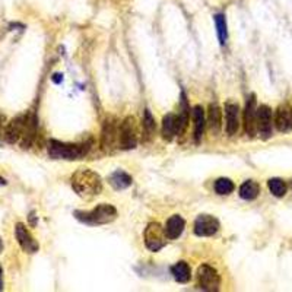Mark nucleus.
I'll use <instances>...</instances> for the list:
<instances>
[{
    "label": "nucleus",
    "instance_id": "9d476101",
    "mask_svg": "<svg viewBox=\"0 0 292 292\" xmlns=\"http://www.w3.org/2000/svg\"><path fill=\"white\" fill-rule=\"evenodd\" d=\"M257 133L262 139H269L272 136V110L268 105L257 108Z\"/></svg>",
    "mask_w": 292,
    "mask_h": 292
},
{
    "label": "nucleus",
    "instance_id": "4be33fe9",
    "mask_svg": "<svg viewBox=\"0 0 292 292\" xmlns=\"http://www.w3.org/2000/svg\"><path fill=\"white\" fill-rule=\"evenodd\" d=\"M189 112H190V108H189V104H187V99H186V95L181 94V108L180 112H179V135H183L187 129V124H189Z\"/></svg>",
    "mask_w": 292,
    "mask_h": 292
},
{
    "label": "nucleus",
    "instance_id": "0eeeda50",
    "mask_svg": "<svg viewBox=\"0 0 292 292\" xmlns=\"http://www.w3.org/2000/svg\"><path fill=\"white\" fill-rule=\"evenodd\" d=\"M244 129L248 137H254L257 133V104L253 94L247 98L244 108Z\"/></svg>",
    "mask_w": 292,
    "mask_h": 292
},
{
    "label": "nucleus",
    "instance_id": "a878e982",
    "mask_svg": "<svg viewBox=\"0 0 292 292\" xmlns=\"http://www.w3.org/2000/svg\"><path fill=\"white\" fill-rule=\"evenodd\" d=\"M234 189H235V186L229 179H218L215 181V192L221 196L231 195L234 192Z\"/></svg>",
    "mask_w": 292,
    "mask_h": 292
},
{
    "label": "nucleus",
    "instance_id": "4468645a",
    "mask_svg": "<svg viewBox=\"0 0 292 292\" xmlns=\"http://www.w3.org/2000/svg\"><path fill=\"white\" fill-rule=\"evenodd\" d=\"M179 117L176 114H167L162 118V137L165 140H173L179 135Z\"/></svg>",
    "mask_w": 292,
    "mask_h": 292
},
{
    "label": "nucleus",
    "instance_id": "aec40b11",
    "mask_svg": "<svg viewBox=\"0 0 292 292\" xmlns=\"http://www.w3.org/2000/svg\"><path fill=\"white\" fill-rule=\"evenodd\" d=\"M260 193V186L253 180L244 181L240 187V197L244 200H254Z\"/></svg>",
    "mask_w": 292,
    "mask_h": 292
},
{
    "label": "nucleus",
    "instance_id": "6e6552de",
    "mask_svg": "<svg viewBox=\"0 0 292 292\" xmlns=\"http://www.w3.org/2000/svg\"><path fill=\"white\" fill-rule=\"evenodd\" d=\"M219 231V222L210 215H199L195 221V234L199 237H212Z\"/></svg>",
    "mask_w": 292,
    "mask_h": 292
},
{
    "label": "nucleus",
    "instance_id": "9b49d317",
    "mask_svg": "<svg viewBox=\"0 0 292 292\" xmlns=\"http://www.w3.org/2000/svg\"><path fill=\"white\" fill-rule=\"evenodd\" d=\"M26 123H28V117L26 115H19L15 120H12L9 123V126L6 127V132H4L6 142H9V143L18 142L23 136V132L26 129Z\"/></svg>",
    "mask_w": 292,
    "mask_h": 292
},
{
    "label": "nucleus",
    "instance_id": "20e7f679",
    "mask_svg": "<svg viewBox=\"0 0 292 292\" xmlns=\"http://www.w3.org/2000/svg\"><path fill=\"white\" fill-rule=\"evenodd\" d=\"M137 145V127L133 117H126L118 127V146L124 151L135 149Z\"/></svg>",
    "mask_w": 292,
    "mask_h": 292
},
{
    "label": "nucleus",
    "instance_id": "6ab92c4d",
    "mask_svg": "<svg viewBox=\"0 0 292 292\" xmlns=\"http://www.w3.org/2000/svg\"><path fill=\"white\" fill-rule=\"evenodd\" d=\"M108 181H110V184H111L115 190H124V189L130 187V186H132V183H133L132 177H130L127 173L121 171V170L114 171L111 176H110Z\"/></svg>",
    "mask_w": 292,
    "mask_h": 292
},
{
    "label": "nucleus",
    "instance_id": "7ed1b4c3",
    "mask_svg": "<svg viewBox=\"0 0 292 292\" xmlns=\"http://www.w3.org/2000/svg\"><path fill=\"white\" fill-rule=\"evenodd\" d=\"M75 216L81 222L88 225L110 224L112 221H115V218H117V209L112 204L101 203V204H98L95 209H92L90 212L76 210L75 212Z\"/></svg>",
    "mask_w": 292,
    "mask_h": 292
},
{
    "label": "nucleus",
    "instance_id": "2f4dec72",
    "mask_svg": "<svg viewBox=\"0 0 292 292\" xmlns=\"http://www.w3.org/2000/svg\"><path fill=\"white\" fill-rule=\"evenodd\" d=\"M291 187H292V183H291Z\"/></svg>",
    "mask_w": 292,
    "mask_h": 292
},
{
    "label": "nucleus",
    "instance_id": "39448f33",
    "mask_svg": "<svg viewBox=\"0 0 292 292\" xmlns=\"http://www.w3.org/2000/svg\"><path fill=\"white\" fill-rule=\"evenodd\" d=\"M145 246L151 251H159L161 248L167 244V235H165V229L158 224V222H151L145 228Z\"/></svg>",
    "mask_w": 292,
    "mask_h": 292
},
{
    "label": "nucleus",
    "instance_id": "393cba45",
    "mask_svg": "<svg viewBox=\"0 0 292 292\" xmlns=\"http://www.w3.org/2000/svg\"><path fill=\"white\" fill-rule=\"evenodd\" d=\"M268 186H269L270 193L276 197H284L287 193V184L281 179H270L268 181Z\"/></svg>",
    "mask_w": 292,
    "mask_h": 292
},
{
    "label": "nucleus",
    "instance_id": "b1692460",
    "mask_svg": "<svg viewBox=\"0 0 292 292\" xmlns=\"http://www.w3.org/2000/svg\"><path fill=\"white\" fill-rule=\"evenodd\" d=\"M213 21L216 25V32H218V38H219V43L221 45H224L226 43V38H228V31H226V19H225V15L222 13H218L213 16Z\"/></svg>",
    "mask_w": 292,
    "mask_h": 292
},
{
    "label": "nucleus",
    "instance_id": "c85d7f7f",
    "mask_svg": "<svg viewBox=\"0 0 292 292\" xmlns=\"http://www.w3.org/2000/svg\"><path fill=\"white\" fill-rule=\"evenodd\" d=\"M3 120H4V117H3V115L0 114V127H1V124H3Z\"/></svg>",
    "mask_w": 292,
    "mask_h": 292
},
{
    "label": "nucleus",
    "instance_id": "f03ea898",
    "mask_svg": "<svg viewBox=\"0 0 292 292\" xmlns=\"http://www.w3.org/2000/svg\"><path fill=\"white\" fill-rule=\"evenodd\" d=\"M91 143H65L51 139L48 142V155L54 159H81L90 152Z\"/></svg>",
    "mask_w": 292,
    "mask_h": 292
},
{
    "label": "nucleus",
    "instance_id": "a211bd4d",
    "mask_svg": "<svg viewBox=\"0 0 292 292\" xmlns=\"http://www.w3.org/2000/svg\"><path fill=\"white\" fill-rule=\"evenodd\" d=\"M275 126L282 133L292 130V111H288L285 107H279L275 117Z\"/></svg>",
    "mask_w": 292,
    "mask_h": 292
},
{
    "label": "nucleus",
    "instance_id": "412c9836",
    "mask_svg": "<svg viewBox=\"0 0 292 292\" xmlns=\"http://www.w3.org/2000/svg\"><path fill=\"white\" fill-rule=\"evenodd\" d=\"M171 273L174 276V279L180 284H187L192 278V270L190 266L186 262H179L171 268Z\"/></svg>",
    "mask_w": 292,
    "mask_h": 292
},
{
    "label": "nucleus",
    "instance_id": "ddd939ff",
    "mask_svg": "<svg viewBox=\"0 0 292 292\" xmlns=\"http://www.w3.org/2000/svg\"><path fill=\"white\" fill-rule=\"evenodd\" d=\"M120 127V126H118ZM118 127L112 120H107L102 127V135H101V146L102 149H110L115 145L118 140Z\"/></svg>",
    "mask_w": 292,
    "mask_h": 292
},
{
    "label": "nucleus",
    "instance_id": "7c9ffc66",
    "mask_svg": "<svg viewBox=\"0 0 292 292\" xmlns=\"http://www.w3.org/2000/svg\"><path fill=\"white\" fill-rule=\"evenodd\" d=\"M3 251V243H1V238H0V253Z\"/></svg>",
    "mask_w": 292,
    "mask_h": 292
},
{
    "label": "nucleus",
    "instance_id": "cd10ccee",
    "mask_svg": "<svg viewBox=\"0 0 292 292\" xmlns=\"http://www.w3.org/2000/svg\"><path fill=\"white\" fill-rule=\"evenodd\" d=\"M3 290V269L0 266V291Z\"/></svg>",
    "mask_w": 292,
    "mask_h": 292
},
{
    "label": "nucleus",
    "instance_id": "c756f323",
    "mask_svg": "<svg viewBox=\"0 0 292 292\" xmlns=\"http://www.w3.org/2000/svg\"><path fill=\"white\" fill-rule=\"evenodd\" d=\"M4 184H6V181H4L3 179H1V177H0V186H4Z\"/></svg>",
    "mask_w": 292,
    "mask_h": 292
},
{
    "label": "nucleus",
    "instance_id": "dca6fc26",
    "mask_svg": "<svg viewBox=\"0 0 292 292\" xmlns=\"http://www.w3.org/2000/svg\"><path fill=\"white\" fill-rule=\"evenodd\" d=\"M207 126L212 135H218L222 127V111L218 104H210L207 111Z\"/></svg>",
    "mask_w": 292,
    "mask_h": 292
},
{
    "label": "nucleus",
    "instance_id": "2eb2a0df",
    "mask_svg": "<svg viewBox=\"0 0 292 292\" xmlns=\"http://www.w3.org/2000/svg\"><path fill=\"white\" fill-rule=\"evenodd\" d=\"M184 226H186V222L184 219L181 218L180 215H173L168 221H167V225H165V235L168 240H177L183 234L184 231Z\"/></svg>",
    "mask_w": 292,
    "mask_h": 292
},
{
    "label": "nucleus",
    "instance_id": "423d86ee",
    "mask_svg": "<svg viewBox=\"0 0 292 292\" xmlns=\"http://www.w3.org/2000/svg\"><path fill=\"white\" fill-rule=\"evenodd\" d=\"M197 287L203 291H218L221 287V276L218 270L209 265H202L197 269Z\"/></svg>",
    "mask_w": 292,
    "mask_h": 292
},
{
    "label": "nucleus",
    "instance_id": "f3484780",
    "mask_svg": "<svg viewBox=\"0 0 292 292\" xmlns=\"http://www.w3.org/2000/svg\"><path fill=\"white\" fill-rule=\"evenodd\" d=\"M193 120H195V140L196 143H199L202 140L203 132H204V126H206V115L202 105H195L193 107Z\"/></svg>",
    "mask_w": 292,
    "mask_h": 292
},
{
    "label": "nucleus",
    "instance_id": "f8f14e48",
    "mask_svg": "<svg viewBox=\"0 0 292 292\" xmlns=\"http://www.w3.org/2000/svg\"><path fill=\"white\" fill-rule=\"evenodd\" d=\"M15 234H16V240H18V243H19V246L22 248L25 253H29V254H32V253H37L38 251V243L32 238V235L29 234V231L25 228V225L23 224H18L16 225V228H15Z\"/></svg>",
    "mask_w": 292,
    "mask_h": 292
},
{
    "label": "nucleus",
    "instance_id": "5701e85b",
    "mask_svg": "<svg viewBox=\"0 0 292 292\" xmlns=\"http://www.w3.org/2000/svg\"><path fill=\"white\" fill-rule=\"evenodd\" d=\"M143 133L146 136V140L148 139H151L154 133H155V130H157V123H155V118L152 117V112L149 111L148 108L145 110L143 112Z\"/></svg>",
    "mask_w": 292,
    "mask_h": 292
},
{
    "label": "nucleus",
    "instance_id": "f257e3e1",
    "mask_svg": "<svg viewBox=\"0 0 292 292\" xmlns=\"http://www.w3.org/2000/svg\"><path fill=\"white\" fill-rule=\"evenodd\" d=\"M72 187L81 197L98 196L102 190L101 177L90 168H81L72 176Z\"/></svg>",
    "mask_w": 292,
    "mask_h": 292
},
{
    "label": "nucleus",
    "instance_id": "1a4fd4ad",
    "mask_svg": "<svg viewBox=\"0 0 292 292\" xmlns=\"http://www.w3.org/2000/svg\"><path fill=\"white\" fill-rule=\"evenodd\" d=\"M240 129V107L235 102L225 104V130L229 136L237 135Z\"/></svg>",
    "mask_w": 292,
    "mask_h": 292
},
{
    "label": "nucleus",
    "instance_id": "bb28decb",
    "mask_svg": "<svg viewBox=\"0 0 292 292\" xmlns=\"http://www.w3.org/2000/svg\"><path fill=\"white\" fill-rule=\"evenodd\" d=\"M53 81H54L56 84L62 82V81H63V75H60V73H56V75L53 76Z\"/></svg>",
    "mask_w": 292,
    "mask_h": 292
}]
</instances>
